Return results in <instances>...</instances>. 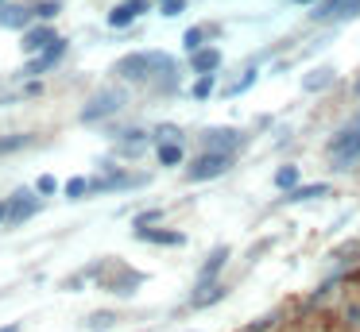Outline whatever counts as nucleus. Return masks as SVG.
<instances>
[{"instance_id":"nucleus-23","label":"nucleus","mask_w":360,"mask_h":332,"mask_svg":"<svg viewBox=\"0 0 360 332\" xmlns=\"http://www.w3.org/2000/svg\"><path fill=\"white\" fill-rule=\"evenodd\" d=\"M86 193H89V182H86V178H70V182H66V197H70V201L86 197Z\"/></svg>"},{"instance_id":"nucleus-12","label":"nucleus","mask_w":360,"mask_h":332,"mask_svg":"<svg viewBox=\"0 0 360 332\" xmlns=\"http://www.w3.org/2000/svg\"><path fill=\"white\" fill-rule=\"evenodd\" d=\"M55 31H51V27H27L24 31V51L27 54H35V51H47V46L51 43H55Z\"/></svg>"},{"instance_id":"nucleus-9","label":"nucleus","mask_w":360,"mask_h":332,"mask_svg":"<svg viewBox=\"0 0 360 332\" xmlns=\"http://www.w3.org/2000/svg\"><path fill=\"white\" fill-rule=\"evenodd\" d=\"M35 213H39V201H35V193H32V190H20L16 201L8 205V220L20 224V220H27V216H35Z\"/></svg>"},{"instance_id":"nucleus-5","label":"nucleus","mask_w":360,"mask_h":332,"mask_svg":"<svg viewBox=\"0 0 360 332\" xmlns=\"http://www.w3.org/2000/svg\"><path fill=\"white\" fill-rule=\"evenodd\" d=\"M202 143H205V151L233 154V151H240V147H244V135L236 128H213V131H205V135H202Z\"/></svg>"},{"instance_id":"nucleus-4","label":"nucleus","mask_w":360,"mask_h":332,"mask_svg":"<svg viewBox=\"0 0 360 332\" xmlns=\"http://www.w3.org/2000/svg\"><path fill=\"white\" fill-rule=\"evenodd\" d=\"M124 108V93L120 89H101V93H94L89 97V105L82 108V120H105V116H112V112H120Z\"/></svg>"},{"instance_id":"nucleus-28","label":"nucleus","mask_w":360,"mask_h":332,"mask_svg":"<svg viewBox=\"0 0 360 332\" xmlns=\"http://www.w3.org/2000/svg\"><path fill=\"white\" fill-rule=\"evenodd\" d=\"M337 15H345V20H352V15H360V0H341V8H337Z\"/></svg>"},{"instance_id":"nucleus-10","label":"nucleus","mask_w":360,"mask_h":332,"mask_svg":"<svg viewBox=\"0 0 360 332\" xmlns=\"http://www.w3.org/2000/svg\"><path fill=\"white\" fill-rule=\"evenodd\" d=\"M136 236L148 239V244H167V247H182V244H186L182 232H159V228H148V224H136Z\"/></svg>"},{"instance_id":"nucleus-21","label":"nucleus","mask_w":360,"mask_h":332,"mask_svg":"<svg viewBox=\"0 0 360 332\" xmlns=\"http://www.w3.org/2000/svg\"><path fill=\"white\" fill-rule=\"evenodd\" d=\"M337 8H341V0H321V4H314L310 20H329V15H337Z\"/></svg>"},{"instance_id":"nucleus-11","label":"nucleus","mask_w":360,"mask_h":332,"mask_svg":"<svg viewBox=\"0 0 360 332\" xmlns=\"http://www.w3.org/2000/svg\"><path fill=\"white\" fill-rule=\"evenodd\" d=\"M190 66H194V74H213L221 66V51L217 46H202V51L190 54Z\"/></svg>"},{"instance_id":"nucleus-2","label":"nucleus","mask_w":360,"mask_h":332,"mask_svg":"<svg viewBox=\"0 0 360 332\" xmlns=\"http://www.w3.org/2000/svg\"><path fill=\"white\" fill-rule=\"evenodd\" d=\"M356 159H360V128L349 124L329 139V162H333V170H349Z\"/></svg>"},{"instance_id":"nucleus-18","label":"nucleus","mask_w":360,"mask_h":332,"mask_svg":"<svg viewBox=\"0 0 360 332\" xmlns=\"http://www.w3.org/2000/svg\"><path fill=\"white\" fill-rule=\"evenodd\" d=\"M159 162H163V166H179L182 162V143H159Z\"/></svg>"},{"instance_id":"nucleus-15","label":"nucleus","mask_w":360,"mask_h":332,"mask_svg":"<svg viewBox=\"0 0 360 332\" xmlns=\"http://www.w3.org/2000/svg\"><path fill=\"white\" fill-rule=\"evenodd\" d=\"M329 85H333V69H329V66H321V69H314V74H306V77H302V89H306V93L329 89Z\"/></svg>"},{"instance_id":"nucleus-29","label":"nucleus","mask_w":360,"mask_h":332,"mask_svg":"<svg viewBox=\"0 0 360 332\" xmlns=\"http://www.w3.org/2000/svg\"><path fill=\"white\" fill-rule=\"evenodd\" d=\"M35 190H39V193H58V182H55V174H43L39 182H35Z\"/></svg>"},{"instance_id":"nucleus-25","label":"nucleus","mask_w":360,"mask_h":332,"mask_svg":"<svg viewBox=\"0 0 360 332\" xmlns=\"http://www.w3.org/2000/svg\"><path fill=\"white\" fill-rule=\"evenodd\" d=\"M210 93H213V74H202V77L194 81V97H198V100H205Z\"/></svg>"},{"instance_id":"nucleus-1","label":"nucleus","mask_w":360,"mask_h":332,"mask_svg":"<svg viewBox=\"0 0 360 332\" xmlns=\"http://www.w3.org/2000/svg\"><path fill=\"white\" fill-rule=\"evenodd\" d=\"M124 81H151L155 77L159 89H174V58L163 51H136V54H124L117 62V69Z\"/></svg>"},{"instance_id":"nucleus-30","label":"nucleus","mask_w":360,"mask_h":332,"mask_svg":"<svg viewBox=\"0 0 360 332\" xmlns=\"http://www.w3.org/2000/svg\"><path fill=\"white\" fill-rule=\"evenodd\" d=\"M341 317H345V324H360V301L345 305V309H341Z\"/></svg>"},{"instance_id":"nucleus-6","label":"nucleus","mask_w":360,"mask_h":332,"mask_svg":"<svg viewBox=\"0 0 360 332\" xmlns=\"http://www.w3.org/2000/svg\"><path fill=\"white\" fill-rule=\"evenodd\" d=\"M225 282H217V278H202V282H198V290L190 293V305L194 309H205V305H213V301H221L225 298Z\"/></svg>"},{"instance_id":"nucleus-19","label":"nucleus","mask_w":360,"mask_h":332,"mask_svg":"<svg viewBox=\"0 0 360 332\" xmlns=\"http://www.w3.org/2000/svg\"><path fill=\"white\" fill-rule=\"evenodd\" d=\"M205 35H210L205 27H190L186 35H182V46H186L190 54H194V51H202V46H205Z\"/></svg>"},{"instance_id":"nucleus-14","label":"nucleus","mask_w":360,"mask_h":332,"mask_svg":"<svg viewBox=\"0 0 360 332\" xmlns=\"http://www.w3.org/2000/svg\"><path fill=\"white\" fill-rule=\"evenodd\" d=\"M32 8H16V4H12V8H4V4H0V23H4V27H24L27 31V23H32Z\"/></svg>"},{"instance_id":"nucleus-36","label":"nucleus","mask_w":360,"mask_h":332,"mask_svg":"<svg viewBox=\"0 0 360 332\" xmlns=\"http://www.w3.org/2000/svg\"><path fill=\"white\" fill-rule=\"evenodd\" d=\"M352 93H356V97H360V77H356V85H352Z\"/></svg>"},{"instance_id":"nucleus-33","label":"nucleus","mask_w":360,"mask_h":332,"mask_svg":"<svg viewBox=\"0 0 360 332\" xmlns=\"http://www.w3.org/2000/svg\"><path fill=\"white\" fill-rule=\"evenodd\" d=\"M4 216H8V205H4V201H0V220H4Z\"/></svg>"},{"instance_id":"nucleus-37","label":"nucleus","mask_w":360,"mask_h":332,"mask_svg":"<svg viewBox=\"0 0 360 332\" xmlns=\"http://www.w3.org/2000/svg\"><path fill=\"white\" fill-rule=\"evenodd\" d=\"M0 4H4V0H0Z\"/></svg>"},{"instance_id":"nucleus-7","label":"nucleus","mask_w":360,"mask_h":332,"mask_svg":"<svg viewBox=\"0 0 360 332\" xmlns=\"http://www.w3.org/2000/svg\"><path fill=\"white\" fill-rule=\"evenodd\" d=\"M143 12H148V0H124V4H117L109 12V27H128V23L140 20Z\"/></svg>"},{"instance_id":"nucleus-31","label":"nucleus","mask_w":360,"mask_h":332,"mask_svg":"<svg viewBox=\"0 0 360 332\" xmlns=\"http://www.w3.org/2000/svg\"><path fill=\"white\" fill-rule=\"evenodd\" d=\"M186 0H163V15H182Z\"/></svg>"},{"instance_id":"nucleus-8","label":"nucleus","mask_w":360,"mask_h":332,"mask_svg":"<svg viewBox=\"0 0 360 332\" xmlns=\"http://www.w3.org/2000/svg\"><path fill=\"white\" fill-rule=\"evenodd\" d=\"M63 54H66V43H63V39H55V43H51L47 51L39 54V58H35V62H27V66H24V74H27V77H39L43 69H51L58 58H63Z\"/></svg>"},{"instance_id":"nucleus-24","label":"nucleus","mask_w":360,"mask_h":332,"mask_svg":"<svg viewBox=\"0 0 360 332\" xmlns=\"http://www.w3.org/2000/svg\"><path fill=\"white\" fill-rule=\"evenodd\" d=\"M252 81H256V69H244V77H240V81H233V85H229V89H225V97H236V93H244Z\"/></svg>"},{"instance_id":"nucleus-32","label":"nucleus","mask_w":360,"mask_h":332,"mask_svg":"<svg viewBox=\"0 0 360 332\" xmlns=\"http://www.w3.org/2000/svg\"><path fill=\"white\" fill-rule=\"evenodd\" d=\"M89 324H94V328H109V324H112V313H94V317H89Z\"/></svg>"},{"instance_id":"nucleus-20","label":"nucleus","mask_w":360,"mask_h":332,"mask_svg":"<svg viewBox=\"0 0 360 332\" xmlns=\"http://www.w3.org/2000/svg\"><path fill=\"white\" fill-rule=\"evenodd\" d=\"M275 185H279V190H295L298 185V166H279L275 170Z\"/></svg>"},{"instance_id":"nucleus-16","label":"nucleus","mask_w":360,"mask_h":332,"mask_svg":"<svg viewBox=\"0 0 360 332\" xmlns=\"http://www.w3.org/2000/svg\"><path fill=\"white\" fill-rule=\"evenodd\" d=\"M124 135H128V139H120L117 151H120V154H132V159H136V154L148 147V135H143V131H124Z\"/></svg>"},{"instance_id":"nucleus-27","label":"nucleus","mask_w":360,"mask_h":332,"mask_svg":"<svg viewBox=\"0 0 360 332\" xmlns=\"http://www.w3.org/2000/svg\"><path fill=\"white\" fill-rule=\"evenodd\" d=\"M35 15H39V20H55V15H58V0H47V4H39V8H35Z\"/></svg>"},{"instance_id":"nucleus-13","label":"nucleus","mask_w":360,"mask_h":332,"mask_svg":"<svg viewBox=\"0 0 360 332\" xmlns=\"http://www.w3.org/2000/svg\"><path fill=\"white\" fill-rule=\"evenodd\" d=\"M329 185L326 182H314V185H295V190H287V201L290 205H302V201H314V197H326Z\"/></svg>"},{"instance_id":"nucleus-34","label":"nucleus","mask_w":360,"mask_h":332,"mask_svg":"<svg viewBox=\"0 0 360 332\" xmlns=\"http://www.w3.org/2000/svg\"><path fill=\"white\" fill-rule=\"evenodd\" d=\"M290 4H318V0H290Z\"/></svg>"},{"instance_id":"nucleus-35","label":"nucleus","mask_w":360,"mask_h":332,"mask_svg":"<svg viewBox=\"0 0 360 332\" xmlns=\"http://www.w3.org/2000/svg\"><path fill=\"white\" fill-rule=\"evenodd\" d=\"M0 332H20V328H16V324H8V328H0Z\"/></svg>"},{"instance_id":"nucleus-3","label":"nucleus","mask_w":360,"mask_h":332,"mask_svg":"<svg viewBox=\"0 0 360 332\" xmlns=\"http://www.w3.org/2000/svg\"><path fill=\"white\" fill-rule=\"evenodd\" d=\"M229 166H233V154H225V151H202L186 166V178H190V182H210V178H221Z\"/></svg>"},{"instance_id":"nucleus-17","label":"nucleus","mask_w":360,"mask_h":332,"mask_svg":"<svg viewBox=\"0 0 360 332\" xmlns=\"http://www.w3.org/2000/svg\"><path fill=\"white\" fill-rule=\"evenodd\" d=\"M229 263V247H217V251L210 255V259H205V267H202V278H217V270L225 267Z\"/></svg>"},{"instance_id":"nucleus-22","label":"nucleus","mask_w":360,"mask_h":332,"mask_svg":"<svg viewBox=\"0 0 360 332\" xmlns=\"http://www.w3.org/2000/svg\"><path fill=\"white\" fill-rule=\"evenodd\" d=\"M155 143H182V131L174 124H163V128H155Z\"/></svg>"},{"instance_id":"nucleus-26","label":"nucleus","mask_w":360,"mask_h":332,"mask_svg":"<svg viewBox=\"0 0 360 332\" xmlns=\"http://www.w3.org/2000/svg\"><path fill=\"white\" fill-rule=\"evenodd\" d=\"M20 147H27V135H4V139H0V154L20 151Z\"/></svg>"}]
</instances>
